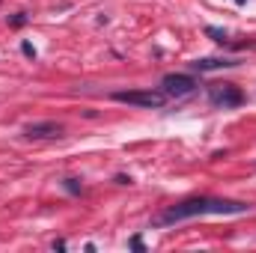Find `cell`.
<instances>
[{
	"label": "cell",
	"mask_w": 256,
	"mask_h": 253,
	"mask_svg": "<svg viewBox=\"0 0 256 253\" xmlns=\"http://www.w3.org/2000/svg\"><path fill=\"white\" fill-rule=\"evenodd\" d=\"M250 212L248 202L242 200H220V196H191L182 200L170 208H164L158 218H152V226H173L182 220H194V218H206V214H244Z\"/></svg>",
	"instance_id": "obj_1"
},
{
	"label": "cell",
	"mask_w": 256,
	"mask_h": 253,
	"mask_svg": "<svg viewBox=\"0 0 256 253\" xmlns=\"http://www.w3.org/2000/svg\"><path fill=\"white\" fill-rule=\"evenodd\" d=\"M114 102L131 104V108H146V110H161L167 104V96L161 90H120L114 92Z\"/></svg>",
	"instance_id": "obj_2"
},
{
	"label": "cell",
	"mask_w": 256,
	"mask_h": 253,
	"mask_svg": "<svg viewBox=\"0 0 256 253\" xmlns=\"http://www.w3.org/2000/svg\"><path fill=\"white\" fill-rule=\"evenodd\" d=\"M206 98L218 110H232V108H242L244 104V92L236 84H208Z\"/></svg>",
	"instance_id": "obj_3"
},
{
	"label": "cell",
	"mask_w": 256,
	"mask_h": 253,
	"mask_svg": "<svg viewBox=\"0 0 256 253\" xmlns=\"http://www.w3.org/2000/svg\"><path fill=\"white\" fill-rule=\"evenodd\" d=\"M196 86H200V80L194 74H185V72L164 74V80H161V92L167 98H185V96H191Z\"/></svg>",
	"instance_id": "obj_4"
},
{
	"label": "cell",
	"mask_w": 256,
	"mask_h": 253,
	"mask_svg": "<svg viewBox=\"0 0 256 253\" xmlns=\"http://www.w3.org/2000/svg\"><path fill=\"white\" fill-rule=\"evenodd\" d=\"M24 137L27 140H60V137H66V128L63 122H54V120L30 122V126H24Z\"/></svg>",
	"instance_id": "obj_5"
},
{
	"label": "cell",
	"mask_w": 256,
	"mask_h": 253,
	"mask_svg": "<svg viewBox=\"0 0 256 253\" xmlns=\"http://www.w3.org/2000/svg\"><path fill=\"white\" fill-rule=\"evenodd\" d=\"M242 60H232V57H206V60H194L191 72H220V68H236Z\"/></svg>",
	"instance_id": "obj_6"
},
{
	"label": "cell",
	"mask_w": 256,
	"mask_h": 253,
	"mask_svg": "<svg viewBox=\"0 0 256 253\" xmlns=\"http://www.w3.org/2000/svg\"><path fill=\"white\" fill-rule=\"evenodd\" d=\"M206 36H208L212 42H218V45H230V33L220 30V27H206Z\"/></svg>",
	"instance_id": "obj_7"
},
{
	"label": "cell",
	"mask_w": 256,
	"mask_h": 253,
	"mask_svg": "<svg viewBox=\"0 0 256 253\" xmlns=\"http://www.w3.org/2000/svg\"><path fill=\"white\" fill-rule=\"evenodd\" d=\"M63 190L66 194H72V196H80V194H84V185H80V179L68 176V179H63Z\"/></svg>",
	"instance_id": "obj_8"
},
{
	"label": "cell",
	"mask_w": 256,
	"mask_h": 253,
	"mask_svg": "<svg viewBox=\"0 0 256 253\" xmlns=\"http://www.w3.org/2000/svg\"><path fill=\"white\" fill-rule=\"evenodd\" d=\"M27 21H30V15H27V12H15V15L9 18V27H15V30H18V27H24Z\"/></svg>",
	"instance_id": "obj_9"
},
{
	"label": "cell",
	"mask_w": 256,
	"mask_h": 253,
	"mask_svg": "<svg viewBox=\"0 0 256 253\" xmlns=\"http://www.w3.org/2000/svg\"><path fill=\"white\" fill-rule=\"evenodd\" d=\"M128 248H131V250H137V253H143V250H146V244H143V236H131Z\"/></svg>",
	"instance_id": "obj_10"
},
{
	"label": "cell",
	"mask_w": 256,
	"mask_h": 253,
	"mask_svg": "<svg viewBox=\"0 0 256 253\" xmlns=\"http://www.w3.org/2000/svg\"><path fill=\"white\" fill-rule=\"evenodd\" d=\"M21 54H24V57H30V60H36V48H33L30 42H21Z\"/></svg>",
	"instance_id": "obj_11"
},
{
	"label": "cell",
	"mask_w": 256,
	"mask_h": 253,
	"mask_svg": "<svg viewBox=\"0 0 256 253\" xmlns=\"http://www.w3.org/2000/svg\"><path fill=\"white\" fill-rule=\"evenodd\" d=\"M131 182H134V179L126 176V173H120V176H116V185H131Z\"/></svg>",
	"instance_id": "obj_12"
},
{
	"label": "cell",
	"mask_w": 256,
	"mask_h": 253,
	"mask_svg": "<svg viewBox=\"0 0 256 253\" xmlns=\"http://www.w3.org/2000/svg\"><path fill=\"white\" fill-rule=\"evenodd\" d=\"M51 248H54V250H66V238H57V242H54Z\"/></svg>",
	"instance_id": "obj_13"
},
{
	"label": "cell",
	"mask_w": 256,
	"mask_h": 253,
	"mask_svg": "<svg viewBox=\"0 0 256 253\" xmlns=\"http://www.w3.org/2000/svg\"><path fill=\"white\" fill-rule=\"evenodd\" d=\"M236 3H238V6H244V3H248V0H236Z\"/></svg>",
	"instance_id": "obj_14"
}]
</instances>
